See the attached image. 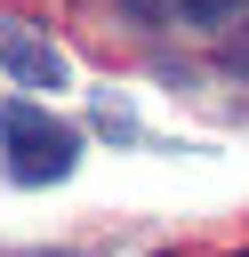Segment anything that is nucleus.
<instances>
[{"label": "nucleus", "instance_id": "obj_1", "mask_svg": "<svg viewBox=\"0 0 249 257\" xmlns=\"http://www.w3.org/2000/svg\"><path fill=\"white\" fill-rule=\"evenodd\" d=\"M0 161H8V177H24V185H56V177H72V161H80V128H64L56 112L8 96V104H0Z\"/></svg>", "mask_w": 249, "mask_h": 257}, {"label": "nucleus", "instance_id": "obj_2", "mask_svg": "<svg viewBox=\"0 0 249 257\" xmlns=\"http://www.w3.org/2000/svg\"><path fill=\"white\" fill-rule=\"evenodd\" d=\"M0 72L24 80V88H64V80H72L64 48H56L40 24H24V16H0Z\"/></svg>", "mask_w": 249, "mask_h": 257}, {"label": "nucleus", "instance_id": "obj_3", "mask_svg": "<svg viewBox=\"0 0 249 257\" xmlns=\"http://www.w3.org/2000/svg\"><path fill=\"white\" fill-rule=\"evenodd\" d=\"M177 24H201V32H233L241 16H249V0H161Z\"/></svg>", "mask_w": 249, "mask_h": 257}, {"label": "nucleus", "instance_id": "obj_4", "mask_svg": "<svg viewBox=\"0 0 249 257\" xmlns=\"http://www.w3.org/2000/svg\"><path fill=\"white\" fill-rule=\"evenodd\" d=\"M129 16H145V24H153V16H169V8H161V0H129Z\"/></svg>", "mask_w": 249, "mask_h": 257}, {"label": "nucleus", "instance_id": "obj_5", "mask_svg": "<svg viewBox=\"0 0 249 257\" xmlns=\"http://www.w3.org/2000/svg\"><path fill=\"white\" fill-rule=\"evenodd\" d=\"M233 257H249V249H233Z\"/></svg>", "mask_w": 249, "mask_h": 257}]
</instances>
